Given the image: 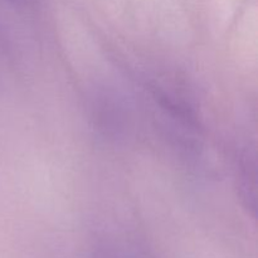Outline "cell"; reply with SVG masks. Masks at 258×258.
I'll use <instances>...</instances> for the list:
<instances>
[{
    "label": "cell",
    "mask_w": 258,
    "mask_h": 258,
    "mask_svg": "<svg viewBox=\"0 0 258 258\" xmlns=\"http://www.w3.org/2000/svg\"><path fill=\"white\" fill-rule=\"evenodd\" d=\"M105 258H143L139 256V253H130V252H116V253H111L105 256Z\"/></svg>",
    "instance_id": "cell-1"
}]
</instances>
